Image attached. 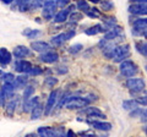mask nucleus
I'll list each match as a JSON object with an SVG mask.
<instances>
[{"label":"nucleus","mask_w":147,"mask_h":137,"mask_svg":"<svg viewBox=\"0 0 147 137\" xmlns=\"http://www.w3.org/2000/svg\"><path fill=\"white\" fill-rule=\"evenodd\" d=\"M139 66L136 65L135 61H132L131 59L124 60L123 62L119 64V72L124 79H131V77H136L139 74Z\"/></svg>","instance_id":"f257e3e1"},{"label":"nucleus","mask_w":147,"mask_h":137,"mask_svg":"<svg viewBox=\"0 0 147 137\" xmlns=\"http://www.w3.org/2000/svg\"><path fill=\"white\" fill-rule=\"evenodd\" d=\"M125 87L131 94H140L146 88V82L142 77H131V79H126Z\"/></svg>","instance_id":"f03ea898"},{"label":"nucleus","mask_w":147,"mask_h":137,"mask_svg":"<svg viewBox=\"0 0 147 137\" xmlns=\"http://www.w3.org/2000/svg\"><path fill=\"white\" fill-rule=\"evenodd\" d=\"M130 44H118L115 50H114V56H113V62L120 64L124 60H127L131 55V50H130Z\"/></svg>","instance_id":"7ed1b4c3"},{"label":"nucleus","mask_w":147,"mask_h":137,"mask_svg":"<svg viewBox=\"0 0 147 137\" xmlns=\"http://www.w3.org/2000/svg\"><path fill=\"white\" fill-rule=\"evenodd\" d=\"M91 102L86 97H80V95H71L69 98L65 108L67 110H81V109L90 105Z\"/></svg>","instance_id":"20e7f679"},{"label":"nucleus","mask_w":147,"mask_h":137,"mask_svg":"<svg viewBox=\"0 0 147 137\" xmlns=\"http://www.w3.org/2000/svg\"><path fill=\"white\" fill-rule=\"evenodd\" d=\"M42 19L44 21H53L55 13L58 11V5L55 0H45L42 7Z\"/></svg>","instance_id":"39448f33"},{"label":"nucleus","mask_w":147,"mask_h":137,"mask_svg":"<svg viewBox=\"0 0 147 137\" xmlns=\"http://www.w3.org/2000/svg\"><path fill=\"white\" fill-rule=\"evenodd\" d=\"M76 36V31L75 30H67L65 32H61V33H59L57 36H54V37L50 38V44L53 45V47H60V45H63L65 42H67V40L72 39L74 37Z\"/></svg>","instance_id":"423d86ee"},{"label":"nucleus","mask_w":147,"mask_h":137,"mask_svg":"<svg viewBox=\"0 0 147 137\" xmlns=\"http://www.w3.org/2000/svg\"><path fill=\"white\" fill-rule=\"evenodd\" d=\"M74 11H76V4H72V3L67 7H64V9H61V10L57 11V13H55V16L53 19L54 24H59V25L65 24V22L69 20L70 13L74 12Z\"/></svg>","instance_id":"0eeeda50"},{"label":"nucleus","mask_w":147,"mask_h":137,"mask_svg":"<svg viewBox=\"0 0 147 137\" xmlns=\"http://www.w3.org/2000/svg\"><path fill=\"white\" fill-rule=\"evenodd\" d=\"M58 99H59V89H52L47 98V103L44 105V113H43L44 116H49L52 114L54 108L58 104Z\"/></svg>","instance_id":"6e6552de"},{"label":"nucleus","mask_w":147,"mask_h":137,"mask_svg":"<svg viewBox=\"0 0 147 137\" xmlns=\"http://www.w3.org/2000/svg\"><path fill=\"white\" fill-rule=\"evenodd\" d=\"M80 113L86 115L87 119H98V120H105V119H107V115H105L99 108L94 107V105H87L86 108L81 109Z\"/></svg>","instance_id":"1a4fd4ad"},{"label":"nucleus","mask_w":147,"mask_h":137,"mask_svg":"<svg viewBox=\"0 0 147 137\" xmlns=\"http://www.w3.org/2000/svg\"><path fill=\"white\" fill-rule=\"evenodd\" d=\"M85 122L88 126H91L92 129L102 131V132H108L113 129V125L108 121H103V120H98V119H87Z\"/></svg>","instance_id":"9d476101"},{"label":"nucleus","mask_w":147,"mask_h":137,"mask_svg":"<svg viewBox=\"0 0 147 137\" xmlns=\"http://www.w3.org/2000/svg\"><path fill=\"white\" fill-rule=\"evenodd\" d=\"M32 62L26 60V59H16L15 61L12 62V70L16 71L17 74H26L28 75L31 68H32Z\"/></svg>","instance_id":"9b49d317"},{"label":"nucleus","mask_w":147,"mask_h":137,"mask_svg":"<svg viewBox=\"0 0 147 137\" xmlns=\"http://www.w3.org/2000/svg\"><path fill=\"white\" fill-rule=\"evenodd\" d=\"M30 48L36 53L43 54V53H47L49 50H52L53 45L49 42H45V40H33V42H31Z\"/></svg>","instance_id":"f8f14e48"},{"label":"nucleus","mask_w":147,"mask_h":137,"mask_svg":"<svg viewBox=\"0 0 147 137\" xmlns=\"http://www.w3.org/2000/svg\"><path fill=\"white\" fill-rule=\"evenodd\" d=\"M129 13L137 17L147 16V5L146 4H139V3H131L127 7Z\"/></svg>","instance_id":"ddd939ff"},{"label":"nucleus","mask_w":147,"mask_h":137,"mask_svg":"<svg viewBox=\"0 0 147 137\" xmlns=\"http://www.w3.org/2000/svg\"><path fill=\"white\" fill-rule=\"evenodd\" d=\"M38 60L43 64H48V65H52V64H57L59 61V54L55 50H49L47 53L39 54Z\"/></svg>","instance_id":"4468645a"},{"label":"nucleus","mask_w":147,"mask_h":137,"mask_svg":"<svg viewBox=\"0 0 147 137\" xmlns=\"http://www.w3.org/2000/svg\"><path fill=\"white\" fill-rule=\"evenodd\" d=\"M12 55L15 56V59H26L32 55V49L27 45H16L12 49Z\"/></svg>","instance_id":"2eb2a0df"},{"label":"nucleus","mask_w":147,"mask_h":137,"mask_svg":"<svg viewBox=\"0 0 147 137\" xmlns=\"http://www.w3.org/2000/svg\"><path fill=\"white\" fill-rule=\"evenodd\" d=\"M18 104H20V97L15 94L13 97H11L10 99L6 100L5 107H4V109H5V113L7 114L9 116H12L13 114H15V111H16Z\"/></svg>","instance_id":"dca6fc26"},{"label":"nucleus","mask_w":147,"mask_h":137,"mask_svg":"<svg viewBox=\"0 0 147 137\" xmlns=\"http://www.w3.org/2000/svg\"><path fill=\"white\" fill-rule=\"evenodd\" d=\"M12 53L7 48L1 47L0 48V66L6 67L7 65H10L12 62Z\"/></svg>","instance_id":"f3484780"},{"label":"nucleus","mask_w":147,"mask_h":137,"mask_svg":"<svg viewBox=\"0 0 147 137\" xmlns=\"http://www.w3.org/2000/svg\"><path fill=\"white\" fill-rule=\"evenodd\" d=\"M38 103H40V99H39L38 95H33L32 98L27 99V100H22V111L24 113H31V110Z\"/></svg>","instance_id":"a211bd4d"},{"label":"nucleus","mask_w":147,"mask_h":137,"mask_svg":"<svg viewBox=\"0 0 147 137\" xmlns=\"http://www.w3.org/2000/svg\"><path fill=\"white\" fill-rule=\"evenodd\" d=\"M27 85H28V75H26V74H18L15 77V81H13V87H15L16 91L24 89Z\"/></svg>","instance_id":"6ab92c4d"},{"label":"nucleus","mask_w":147,"mask_h":137,"mask_svg":"<svg viewBox=\"0 0 147 137\" xmlns=\"http://www.w3.org/2000/svg\"><path fill=\"white\" fill-rule=\"evenodd\" d=\"M37 135L38 137H58L57 132H55V129L50 126H40L37 130Z\"/></svg>","instance_id":"aec40b11"},{"label":"nucleus","mask_w":147,"mask_h":137,"mask_svg":"<svg viewBox=\"0 0 147 137\" xmlns=\"http://www.w3.org/2000/svg\"><path fill=\"white\" fill-rule=\"evenodd\" d=\"M43 113H44V105H43L42 103H38V104H37V105L31 110V113H30L31 120H32V121L38 120V119L42 118Z\"/></svg>","instance_id":"412c9836"},{"label":"nucleus","mask_w":147,"mask_h":137,"mask_svg":"<svg viewBox=\"0 0 147 137\" xmlns=\"http://www.w3.org/2000/svg\"><path fill=\"white\" fill-rule=\"evenodd\" d=\"M0 89H1V92L4 94V97L6 98V100L10 99L11 97H13V95H15V92H16L15 87H13V83H3Z\"/></svg>","instance_id":"4be33fe9"},{"label":"nucleus","mask_w":147,"mask_h":137,"mask_svg":"<svg viewBox=\"0 0 147 137\" xmlns=\"http://www.w3.org/2000/svg\"><path fill=\"white\" fill-rule=\"evenodd\" d=\"M31 3H32V0H15V5L18 9V11H21V12L30 11Z\"/></svg>","instance_id":"5701e85b"},{"label":"nucleus","mask_w":147,"mask_h":137,"mask_svg":"<svg viewBox=\"0 0 147 137\" xmlns=\"http://www.w3.org/2000/svg\"><path fill=\"white\" fill-rule=\"evenodd\" d=\"M137 107H139V104L136 103L135 98L134 99H125V100H123V103H121V108L126 111L134 110V109L137 108Z\"/></svg>","instance_id":"b1692460"},{"label":"nucleus","mask_w":147,"mask_h":137,"mask_svg":"<svg viewBox=\"0 0 147 137\" xmlns=\"http://www.w3.org/2000/svg\"><path fill=\"white\" fill-rule=\"evenodd\" d=\"M34 92H36V88H34V86H32V85H27L26 87L22 89V100H27V99H30L32 98L34 95Z\"/></svg>","instance_id":"393cba45"},{"label":"nucleus","mask_w":147,"mask_h":137,"mask_svg":"<svg viewBox=\"0 0 147 137\" xmlns=\"http://www.w3.org/2000/svg\"><path fill=\"white\" fill-rule=\"evenodd\" d=\"M76 10L82 13L88 12L91 10V5H90L88 0H79V1L76 3Z\"/></svg>","instance_id":"a878e982"},{"label":"nucleus","mask_w":147,"mask_h":137,"mask_svg":"<svg viewBox=\"0 0 147 137\" xmlns=\"http://www.w3.org/2000/svg\"><path fill=\"white\" fill-rule=\"evenodd\" d=\"M40 32L39 30H33V28H26L22 31V36H25L26 38H28V39H36L38 36H40Z\"/></svg>","instance_id":"bb28decb"},{"label":"nucleus","mask_w":147,"mask_h":137,"mask_svg":"<svg viewBox=\"0 0 147 137\" xmlns=\"http://www.w3.org/2000/svg\"><path fill=\"white\" fill-rule=\"evenodd\" d=\"M99 6L102 12H110L114 9V3L112 0H100Z\"/></svg>","instance_id":"cd10ccee"},{"label":"nucleus","mask_w":147,"mask_h":137,"mask_svg":"<svg viewBox=\"0 0 147 137\" xmlns=\"http://www.w3.org/2000/svg\"><path fill=\"white\" fill-rule=\"evenodd\" d=\"M58 83H59V80L57 79V77H54V76H48V77H45V79L43 80V85L45 86V87L52 88V89H53Z\"/></svg>","instance_id":"c85d7f7f"},{"label":"nucleus","mask_w":147,"mask_h":137,"mask_svg":"<svg viewBox=\"0 0 147 137\" xmlns=\"http://www.w3.org/2000/svg\"><path fill=\"white\" fill-rule=\"evenodd\" d=\"M132 27H136V28H146L147 27V16L135 19L132 21Z\"/></svg>","instance_id":"c756f323"},{"label":"nucleus","mask_w":147,"mask_h":137,"mask_svg":"<svg viewBox=\"0 0 147 137\" xmlns=\"http://www.w3.org/2000/svg\"><path fill=\"white\" fill-rule=\"evenodd\" d=\"M131 34L134 36V37H142L147 40V27L146 28H136V27H132Z\"/></svg>","instance_id":"7c9ffc66"},{"label":"nucleus","mask_w":147,"mask_h":137,"mask_svg":"<svg viewBox=\"0 0 147 137\" xmlns=\"http://www.w3.org/2000/svg\"><path fill=\"white\" fill-rule=\"evenodd\" d=\"M71 97V93L70 92H65L60 98L58 99V104H57V107H58V109H63L64 107L66 105V103H67V100H69V98Z\"/></svg>","instance_id":"2f4dec72"},{"label":"nucleus","mask_w":147,"mask_h":137,"mask_svg":"<svg viewBox=\"0 0 147 137\" xmlns=\"http://www.w3.org/2000/svg\"><path fill=\"white\" fill-rule=\"evenodd\" d=\"M135 48L136 50L139 52L141 55H144V56H147V42H136L135 43Z\"/></svg>","instance_id":"473e14b6"},{"label":"nucleus","mask_w":147,"mask_h":137,"mask_svg":"<svg viewBox=\"0 0 147 137\" xmlns=\"http://www.w3.org/2000/svg\"><path fill=\"white\" fill-rule=\"evenodd\" d=\"M84 15L85 13H82L80 11H74L70 13V16H69V20H70L72 24H76V22H80L81 20H84Z\"/></svg>","instance_id":"72a5a7b5"},{"label":"nucleus","mask_w":147,"mask_h":137,"mask_svg":"<svg viewBox=\"0 0 147 137\" xmlns=\"http://www.w3.org/2000/svg\"><path fill=\"white\" fill-rule=\"evenodd\" d=\"M15 77L16 76L13 75L12 72H4L1 76V81H3V83H13Z\"/></svg>","instance_id":"f704fd0d"},{"label":"nucleus","mask_w":147,"mask_h":137,"mask_svg":"<svg viewBox=\"0 0 147 137\" xmlns=\"http://www.w3.org/2000/svg\"><path fill=\"white\" fill-rule=\"evenodd\" d=\"M45 0H32L31 3V10H42Z\"/></svg>","instance_id":"c9c22d12"},{"label":"nucleus","mask_w":147,"mask_h":137,"mask_svg":"<svg viewBox=\"0 0 147 137\" xmlns=\"http://www.w3.org/2000/svg\"><path fill=\"white\" fill-rule=\"evenodd\" d=\"M43 74H44V68H42L40 66L33 65L28 75H31V76H40V75H43Z\"/></svg>","instance_id":"e433bc0d"},{"label":"nucleus","mask_w":147,"mask_h":137,"mask_svg":"<svg viewBox=\"0 0 147 137\" xmlns=\"http://www.w3.org/2000/svg\"><path fill=\"white\" fill-rule=\"evenodd\" d=\"M82 49H84V45H82L81 43H75L69 48V52L75 55V54H79L80 52H82Z\"/></svg>","instance_id":"4c0bfd02"},{"label":"nucleus","mask_w":147,"mask_h":137,"mask_svg":"<svg viewBox=\"0 0 147 137\" xmlns=\"http://www.w3.org/2000/svg\"><path fill=\"white\" fill-rule=\"evenodd\" d=\"M136 103L139 104V107H145L147 108V95H137V97L135 98Z\"/></svg>","instance_id":"58836bf2"},{"label":"nucleus","mask_w":147,"mask_h":137,"mask_svg":"<svg viewBox=\"0 0 147 137\" xmlns=\"http://www.w3.org/2000/svg\"><path fill=\"white\" fill-rule=\"evenodd\" d=\"M142 111H144V108L137 107V108L134 109V110L129 111V115H130V118H141Z\"/></svg>","instance_id":"ea45409f"},{"label":"nucleus","mask_w":147,"mask_h":137,"mask_svg":"<svg viewBox=\"0 0 147 137\" xmlns=\"http://www.w3.org/2000/svg\"><path fill=\"white\" fill-rule=\"evenodd\" d=\"M54 129H55L58 137H67V131H65V127L64 126H58V127H54Z\"/></svg>","instance_id":"a19ab883"},{"label":"nucleus","mask_w":147,"mask_h":137,"mask_svg":"<svg viewBox=\"0 0 147 137\" xmlns=\"http://www.w3.org/2000/svg\"><path fill=\"white\" fill-rule=\"evenodd\" d=\"M55 1H57L58 7H60V9L67 7V6L71 4V0H55Z\"/></svg>","instance_id":"79ce46f5"},{"label":"nucleus","mask_w":147,"mask_h":137,"mask_svg":"<svg viewBox=\"0 0 147 137\" xmlns=\"http://www.w3.org/2000/svg\"><path fill=\"white\" fill-rule=\"evenodd\" d=\"M55 71L58 72L59 75H65V74H67V66H64V65H61V66H58L57 68H55Z\"/></svg>","instance_id":"37998d69"},{"label":"nucleus","mask_w":147,"mask_h":137,"mask_svg":"<svg viewBox=\"0 0 147 137\" xmlns=\"http://www.w3.org/2000/svg\"><path fill=\"white\" fill-rule=\"evenodd\" d=\"M5 103H6V98L4 97L1 89H0V108H4V107H5Z\"/></svg>","instance_id":"c03bdc74"},{"label":"nucleus","mask_w":147,"mask_h":137,"mask_svg":"<svg viewBox=\"0 0 147 137\" xmlns=\"http://www.w3.org/2000/svg\"><path fill=\"white\" fill-rule=\"evenodd\" d=\"M140 120L144 122V124H147V108L144 109V111H142V115L140 118Z\"/></svg>","instance_id":"a18cd8bd"},{"label":"nucleus","mask_w":147,"mask_h":137,"mask_svg":"<svg viewBox=\"0 0 147 137\" xmlns=\"http://www.w3.org/2000/svg\"><path fill=\"white\" fill-rule=\"evenodd\" d=\"M81 136L82 137H97V135H96L94 132H92V131H85V132H82Z\"/></svg>","instance_id":"49530a36"},{"label":"nucleus","mask_w":147,"mask_h":137,"mask_svg":"<svg viewBox=\"0 0 147 137\" xmlns=\"http://www.w3.org/2000/svg\"><path fill=\"white\" fill-rule=\"evenodd\" d=\"M67 137H79L74 130H67Z\"/></svg>","instance_id":"de8ad7c7"},{"label":"nucleus","mask_w":147,"mask_h":137,"mask_svg":"<svg viewBox=\"0 0 147 137\" xmlns=\"http://www.w3.org/2000/svg\"><path fill=\"white\" fill-rule=\"evenodd\" d=\"M3 4H5V5H11L12 3H15V0H1Z\"/></svg>","instance_id":"09e8293b"},{"label":"nucleus","mask_w":147,"mask_h":137,"mask_svg":"<svg viewBox=\"0 0 147 137\" xmlns=\"http://www.w3.org/2000/svg\"><path fill=\"white\" fill-rule=\"evenodd\" d=\"M131 3H139V4H146L147 5V0H130Z\"/></svg>","instance_id":"8fccbe9b"},{"label":"nucleus","mask_w":147,"mask_h":137,"mask_svg":"<svg viewBox=\"0 0 147 137\" xmlns=\"http://www.w3.org/2000/svg\"><path fill=\"white\" fill-rule=\"evenodd\" d=\"M88 3L90 4H94V5H96V4H99L100 3V0H88Z\"/></svg>","instance_id":"3c124183"},{"label":"nucleus","mask_w":147,"mask_h":137,"mask_svg":"<svg viewBox=\"0 0 147 137\" xmlns=\"http://www.w3.org/2000/svg\"><path fill=\"white\" fill-rule=\"evenodd\" d=\"M144 132H145V135L147 137V124H145V126H144Z\"/></svg>","instance_id":"603ef678"},{"label":"nucleus","mask_w":147,"mask_h":137,"mask_svg":"<svg viewBox=\"0 0 147 137\" xmlns=\"http://www.w3.org/2000/svg\"><path fill=\"white\" fill-rule=\"evenodd\" d=\"M3 74H4V72H3L1 68H0V80H1V76H3Z\"/></svg>","instance_id":"864d4df0"},{"label":"nucleus","mask_w":147,"mask_h":137,"mask_svg":"<svg viewBox=\"0 0 147 137\" xmlns=\"http://www.w3.org/2000/svg\"><path fill=\"white\" fill-rule=\"evenodd\" d=\"M146 68H147V65H146Z\"/></svg>","instance_id":"5fc2aeb1"},{"label":"nucleus","mask_w":147,"mask_h":137,"mask_svg":"<svg viewBox=\"0 0 147 137\" xmlns=\"http://www.w3.org/2000/svg\"><path fill=\"white\" fill-rule=\"evenodd\" d=\"M76 1H79V0H76Z\"/></svg>","instance_id":"6e6d98bb"}]
</instances>
